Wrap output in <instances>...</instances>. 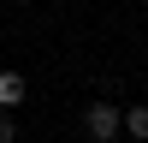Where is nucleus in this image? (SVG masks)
Returning a JSON list of instances; mask_svg holds the SVG:
<instances>
[{"label": "nucleus", "instance_id": "obj_2", "mask_svg": "<svg viewBox=\"0 0 148 143\" xmlns=\"http://www.w3.org/2000/svg\"><path fill=\"white\" fill-rule=\"evenodd\" d=\"M24 95H30V78L12 72V66H0V107H18Z\"/></svg>", "mask_w": 148, "mask_h": 143}, {"label": "nucleus", "instance_id": "obj_1", "mask_svg": "<svg viewBox=\"0 0 148 143\" xmlns=\"http://www.w3.org/2000/svg\"><path fill=\"white\" fill-rule=\"evenodd\" d=\"M83 131H89L95 143H113L119 131H125V107H113V101H89V113H83Z\"/></svg>", "mask_w": 148, "mask_h": 143}, {"label": "nucleus", "instance_id": "obj_3", "mask_svg": "<svg viewBox=\"0 0 148 143\" xmlns=\"http://www.w3.org/2000/svg\"><path fill=\"white\" fill-rule=\"evenodd\" d=\"M125 131H130V137H148V107H125Z\"/></svg>", "mask_w": 148, "mask_h": 143}, {"label": "nucleus", "instance_id": "obj_4", "mask_svg": "<svg viewBox=\"0 0 148 143\" xmlns=\"http://www.w3.org/2000/svg\"><path fill=\"white\" fill-rule=\"evenodd\" d=\"M0 143H18V125H12V107H0Z\"/></svg>", "mask_w": 148, "mask_h": 143}]
</instances>
